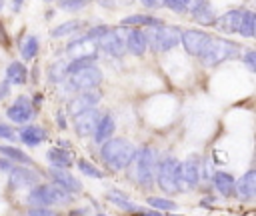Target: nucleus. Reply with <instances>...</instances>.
Listing matches in <instances>:
<instances>
[{"label":"nucleus","mask_w":256,"mask_h":216,"mask_svg":"<svg viewBox=\"0 0 256 216\" xmlns=\"http://www.w3.org/2000/svg\"><path fill=\"white\" fill-rule=\"evenodd\" d=\"M146 204L160 210V212H170V210H176V202L168 200V198H160V196H148L146 198Z\"/></svg>","instance_id":"obj_33"},{"label":"nucleus","mask_w":256,"mask_h":216,"mask_svg":"<svg viewBox=\"0 0 256 216\" xmlns=\"http://www.w3.org/2000/svg\"><path fill=\"white\" fill-rule=\"evenodd\" d=\"M234 194L242 202H250L256 196V170H248L234 182Z\"/></svg>","instance_id":"obj_15"},{"label":"nucleus","mask_w":256,"mask_h":216,"mask_svg":"<svg viewBox=\"0 0 256 216\" xmlns=\"http://www.w3.org/2000/svg\"><path fill=\"white\" fill-rule=\"evenodd\" d=\"M98 48H102L106 54L110 56H122L126 52V44H124V38L118 30H110L106 28L100 36H98Z\"/></svg>","instance_id":"obj_9"},{"label":"nucleus","mask_w":256,"mask_h":216,"mask_svg":"<svg viewBox=\"0 0 256 216\" xmlns=\"http://www.w3.org/2000/svg\"><path fill=\"white\" fill-rule=\"evenodd\" d=\"M238 56H240V46L234 40L220 38V36H210L198 58L204 66H218L222 62L238 58Z\"/></svg>","instance_id":"obj_2"},{"label":"nucleus","mask_w":256,"mask_h":216,"mask_svg":"<svg viewBox=\"0 0 256 216\" xmlns=\"http://www.w3.org/2000/svg\"><path fill=\"white\" fill-rule=\"evenodd\" d=\"M100 98H102V94H100L98 90H94V88H90V90H80V94L70 100V104H68V114L74 116V114H78V112H82V110H86V108H92V106L98 104Z\"/></svg>","instance_id":"obj_12"},{"label":"nucleus","mask_w":256,"mask_h":216,"mask_svg":"<svg viewBox=\"0 0 256 216\" xmlns=\"http://www.w3.org/2000/svg\"><path fill=\"white\" fill-rule=\"evenodd\" d=\"M68 84L72 90H90V88H96L100 82H102V70L96 66V64H88V66H82L74 72L68 74Z\"/></svg>","instance_id":"obj_6"},{"label":"nucleus","mask_w":256,"mask_h":216,"mask_svg":"<svg viewBox=\"0 0 256 216\" xmlns=\"http://www.w3.org/2000/svg\"><path fill=\"white\" fill-rule=\"evenodd\" d=\"M254 26H256V16L252 10H244L240 24H238V34L244 38H252L254 36Z\"/></svg>","instance_id":"obj_27"},{"label":"nucleus","mask_w":256,"mask_h":216,"mask_svg":"<svg viewBox=\"0 0 256 216\" xmlns=\"http://www.w3.org/2000/svg\"><path fill=\"white\" fill-rule=\"evenodd\" d=\"M136 154V146L124 138H106L102 142V148H100V156L102 160L112 168V170H124L130 160L134 158Z\"/></svg>","instance_id":"obj_1"},{"label":"nucleus","mask_w":256,"mask_h":216,"mask_svg":"<svg viewBox=\"0 0 256 216\" xmlns=\"http://www.w3.org/2000/svg\"><path fill=\"white\" fill-rule=\"evenodd\" d=\"M6 116H8L12 122H16V124H24V122H28V120L34 116V106H32V102H30L26 96H20V98H16V102L6 110Z\"/></svg>","instance_id":"obj_13"},{"label":"nucleus","mask_w":256,"mask_h":216,"mask_svg":"<svg viewBox=\"0 0 256 216\" xmlns=\"http://www.w3.org/2000/svg\"><path fill=\"white\" fill-rule=\"evenodd\" d=\"M100 118V112L96 110V106L86 108L78 114H74V130L78 136H90L96 128V122Z\"/></svg>","instance_id":"obj_11"},{"label":"nucleus","mask_w":256,"mask_h":216,"mask_svg":"<svg viewBox=\"0 0 256 216\" xmlns=\"http://www.w3.org/2000/svg\"><path fill=\"white\" fill-rule=\"evenodd\" d=\"M28 202L32 206H54L58 202H72V192L64 190L62 186H48V184H34L28 194Z\"/></svg>","instance_id":"obj_5"},{"label":"nucleus","mask_w":256,"mask_h":216,"mask_svg":"<svg viewBox=\"0 0 256 216\" xmlns=\"http://www.w3.org/2000/svg\"><path fill=\"white\" fill-rule=\"evenodd\" d=\"M76 166H78L80 174H86V176H90V178H104L102 170H98L94 164H90V162H88V160H84V158H80V160L76 162Z\"/></svg>","instance_id":"obj_34"},{"label":"nucleus","mask_w":256,"mask_h":216,"mask_svg":"<svg viewBox=\"0 0 256 216\" xmlns=\"http://www.w3.org/2000/svg\"><path fill=\"white\" fill-rule=\"evenodd\" d=\"M66 64H68V62L58 60V62H54V64L50 66V80H52V82H60V80H64V78L68 76Z\"/></svg>","instance_id":"obj_35"},{"label":"nucleus","mask_w":256,"mask_h":216,"mask_svg":"<svg viewBox=\"0 0 256 216\" xmlns=\"http://www.w3.org/2000/svg\"><path fill=\"white\" fill-rule=\"evenodd\" d=\"M46 158L50 160V164L54 168H68L72 164V158H70V152H64L62 148H50L46 152Z\"/></svg>","instance_id":"obj_26"},{"label":"nucleus","mask_w":256,"mask_h":216,"mask_svg":"<svg viewBox=\"0 0 256 216\" xmlns=\"http://www.w3.org/2000/svg\"><path fill=\"white\" fill-rule=\"evenodd\" d=\"M0 154H4L10 162H18V164H30V156L20 150V148H14V146H0Z\"/></svg>","instance_id":"obj_30"},{"label":"nucleus","mask_w":256,"mask_h":216,"mask_svg":"<svg viewBox=\"0 0 256 216\" xmlns=\"http://www.w3.org/2000/svg\"><path fill=\"white\" fill-rule=\"evenodd\" d=\"M156 164H158V154L154 148L144 146L140 150H136L134 158L130 160V164L126 166L132 174V178L140 184V186H152L154 176H156Z\"/></svg>","instance_id":"obj_3"},{"label":"nucleus","mask_w":256,"mask_h":216,"mask_svg":"<svg viewBox=\"0 0 256 216\" xmlns=\"http://www.w3.org/2000/svg\"><path fill=\"white\" fill-rule=\"evenodd\" d=\"M198 2H200V0H164L162 4L168 6L170 10L178 12V14H186V12H190Z\"/></svg>","instance_id":"obj_32"},{"label":"nucleus","mask_w":256,"mask_h":216,"mask_svg":"<svg viewBox=\"0 0 256 216\" xmlns=\"http://www.w3.org/2000/svg\"><path fill=\"white\" fill-rule=\"evenodd\" d=\"M200 180V160L198 156H188V160L180 162V188L196 186Z\"/></svg>","instance_id":"obj_14"},{"label":"nucleus","mask_w":256,"mask_h":216,"mask_svg":"<svg viewBox=\"0 0 256 216\" xmlns=\"http://www.w3.org/2000/svg\"><path fill=\"white\" fill-rule=\"evenodd\" d=\"M0 8H2V0H0Z\"/></svg>","instance_id":"obj_45"},{"label":"nucleus","mask_w":256,"mask_h":216,"mask_svg":"<svg viewBox=\"0 0 256 216\" xmlns=\"http://www.w3.org/2000/svg\"><path fill=\"white\" fill-rule=\"evenodd\" d=\"M244 64L248 66V70H256V52L254 50H248L246 54H244Z\"/></svg>","instance_id":"obj_38"},{"label":"nucleus","mask_w":256,"mask_h":216,"mask_svg":"<svg viewBox=\"0 0 256 216\" xmlns=\"http://www.w3.org/2000/svg\"><path fill=\"white\" fill-rule=\"evenodd\" d=\"M98 38H94L92 34H82V36H78L76 40H72L70 44H68V48H66V54L68 56H72V58H96V54H98V42H96Z\"/></svg>","instance_id":"obj_8"},{"label":"nucleus","mask_w":256,"mask_h":216,"mask_svg":"<svg viewBox=\"0 0 256 216\" xmlns=\"http://www.w3.org/2000/svg\"><path fill=\"white\" fill-rule=\"evenodd\" d=\"M208 38H210V34H206L202 30H192V28L190 30H180V42H182L184 50L190 56H200Z\"/></svg>","instance_id":"obj_10"},{"label":"nucleus","mask_w":256,"mask_h":216,"mask_svg":"<svg viewBox=\"0 0 256 216\" xmlns=\"http://www.w3.org/2000/svg\"><path fill=\"white\" fill-rule=\"evenodd\" d=\"M84 28V22L82 20H66L62 24H58L54 30H52V38H62V36H68V34H74L78 30Z\"/></svg>","instance_id":"obj_29"},{"label":"nucleus","mask_w":256,"mask_h":216,"mask_svg":"<svg viewBox=\"0 0 256 216\" xmlns=\"http://www.w3.org/2000/svg\"><path fill=\"white\" fill-rule=\"evenodd\" d=\"M120 24L122 26H150V28H154V26H160L162 20L156 16H148V14H132V16L122 18Z\"/></svg>","instance_id":"obj_24"},{"label":"nucleus","mask_w":256,"mask_h":216,"mask_svg":"<svg viewBox=\"0 0 256 216\" xmlns=\"http://www.w3.org/2000/svg\"><path fill=\"white\" fill-rule=\"evenodd\" d=\"M150 42H152L156 52H168V50H172L174 46L180 44V28L164 26V24L154 26V34H152Z\"/></svg>","instance_id":"obj_7"},{"label":"nucleus","mask_w":256,"mask_h":216,"mask_svg":"<svg viewBox=\"0 0 256 216\" xmlns=\"http://www.w3.org/2000/svg\"><path fill=\"white\" fill-rule=\"evenodd\" d=\"M92 0H58V6L64 8V10H70V12H76L80 8H84L86 4H90Z\"/></svg>","instance_id":"obj_36"},{"label":"nucleus","mask_w":256,"mask_h":216,"mask_svg":"<svg viewBox=\"0 0 256 216\" xmlns=\"http://www.w3.org/2000/svg\"><path fill=\"white\" fill-rule=\"evenodd\" d=\"M0 138L14 140V130H12V126H8V124H0Z\"/></svg>","instance_id":"obj_39"},{"label":"nucleus","mask_w":256,"mask_h":216,"mask_svg":"<svg viewBox=\"0 0 256 216\" xmlns=\"http://www.w3.org/2000/svg\"><path fill=\"white\" fill-rule=\"evenodd\" d=\"M242 12H244V10H228L226 14H222L220 18L214 20L216 28H218L220 32H238V24H240Z\"/></svg>","instance_id":"obj_20"},{"label":"nucleus","mask_w":256,"mask_h":216,"mask_svg":"<svg viewBox=\"0 0 256 216\" xmlns=\"http://www.w3.org/2000/svg\"><path fill=\"white\" fill-rule=\"evenodd\" d=\"M124 44H126V50L134 56H142L146 52V46H148V38L142 30H130L124 38Z\"/></svg>","instance_id":"obj_18"},{"label":"nucleus","mask_w":256,"mask_h":216,"mask_svg":"<svg viewBox=\"0 0 256 216\" xmlns=\"http://www.w3.org/2000/svg\"><path fill=\"white\" fill-rule=\"evenodd\" d=\"M6 94H10V84L6 80H2L0 82V98H4Z\"/></svg>","instance_id":"obj_41"},{"label":"nucleus","mask_w":256,"mask_h":216,"mask_svg":"<svg viewBox=\"0 0 256 216\" xmlns=\"http://www.w3.org/2000/svg\"><path fill=\"white\" fill-rule=\"evenodd\" d=\"M146 8H158V6H162V2L164 0H140Z\"/></svg>","instance_id":"obj_40"},{"label":"nucleus","mask_w":256,"mask_h":216,"mask_svg":"<svg viewBox=\"0 0 256 216\" xmlns=\"http://www.w3.org/2000/svg\"><path fill=\"white\" fill-rule=\"evenodd\" d=\"M114 118L110 116V114H100V118H98V122H96V128H94V140L98 142V144H102L106 138H110L112 134H114Z\"/></svg>","instance_id":"obj_22"},{"label":"nucleus","mask_w":256,"mask_h":216,"mask_svg":"<svg viewBox=\"0 0 256 216\" xmlns=\"http://www.w3.org/2000/svg\"><path fill=\"white\" fill-rule=\"evenodd\" d=\"M26 80H28V70H26V66H24L22 62H18V60L10 62L8 68H6V82L20 86V84H26Z\"/></svg>","instance_id":"obj_23"},{"label":"nucleus","mask_w":256,"mask_h":216,"mask_svg":"<svg viewBox=\"0 0 256 216\" xmlns=\"http://www.w3.org/2000/svg\"><path fill=\"white\" fill-rule=\"evenodd\" d=\"M190 12H192L194 22H198V24H202V26H212L214 20H216V12H214L212 4L206 2V0H200Z\"/></svg>","instance_id":"obj_19"},{"label":"nucleus","mask_w":256,"mask_h":216,"mask_svg":"<svg viewBox=\"0 0 256 216\" xmlns=\"http://www.w3.org/2000/svg\"><path fill=\"white\" fill-rule=\"evenodd\" d=\"M70 214H86V210H72Z\"/></svg>","instance_id":"obj_44"},{"label":"nucleus","mask_w":256,"mask_h":216,"mask_svg":"<svg viewBox=\"0 0 256 216\" xmlns=\"http://www.w3.org/2000/svg\"><path fill=\"white\" fill-rule=\"evenodd\" d=\"M46 138H48V134H46V130H44L42 126L30 124V126H24V128L20 130V140H22L26 146H38V144H42Z\"/></svg>","instance_id":"obj_21"},{"label":"nucleus","mask_w":256,"mask_h":216,"mask_svg":"<svg viewBox=\"0 0 256 216\" xmlns=\"http://www.w3.org/2000/svg\"><path fill=\"white\" fill-rule=\"evenodd\" d=\"M214 186H216V190L222 194V196H232L234 194V176L232 174H228V172H216L214 174Z\"/></svg>","instance_id":"obj_25"},{"label":"nucleus","mask_w":256,"mask_h":216,"mask_svg":"<svg viewBox=\"0 0 256 216\" xmlns=\"http://www.w3.org/2000/svg\"><path fill=\"white\" fill-rule=\"evenodd\" d=\"M8 172H10V184H12L14 188H26V186H34V184L40 182L38 174H36L34 170L26 168V164H22V166H12Z\"/></svg>","instance_id":"obj_16"},{"label":"nucleus","mask_w":256,"mask_h":216,"mask_svg":"<svg viewBox=\"0 0 256 216\" xmlns=\"http://www.w3.org/2000/svg\"><path fill=\"white\" fill-rule=\"evenodd\" d=\"M22 2H24V0H12V6H14V10H18V8L22 6Z\"/></svg>","instance_id":"obj_43"},{"label":"nucleus","mask_w":256,"mask_h":216,"mask_svg":"<svg viewBox=\"0 0 256 216\" xmlns=\"http://www.w3.org/2000/svg\"><path fill=\"white\" fill-rule=\"evenodd\" d=\"M10 168H12V164H10V160H8V158L0 160V170H10Z\"/></svg>","instance_id":"obj_42"},{"label":"nucleus","mask_w":256,"mask_h":216,"mask_svg":"<svg viewBox=\"0 0 256 216\" xmlns=\"http://www.w3.org/2000/svg\"><path fill=\"white\" fill-rule=\"evenodd\" d=\"M156 184L166 194L180 192V162L176 158H164L156 164Z\"/></svg>","instance_id":"obj_4"},{"label":"nucleus","mask_w":256,"mask_h":216,"mask_svg":"<svg viewBox=\"0 0 256 216\" xmlns=\"http://www.w3.org/2000/svg\"><path fill=\"white\" fill-rule=\"evenodd\" d=\"M20 54H22L24 60L36 58V54H38V38L32 36V34H28V36L22 40V44H20Z\"/></svg>","instance_id":"obj_31"},{"label":"nucleus","mask_w":256,"mask_h":216,"mask_svg":"<svg viewBox=\"0 0 256 216\" xmlns=\"http://www.w3.org/2000/svg\"><path fill=\"white\" fill-rule=\"evenodd\" d=\"M28 214H32V216H52L54 210L48 208V206H36V208H30Z\"/></svg>","instance_id":"obj_37"},{"label":"nucleus","mask_w":256,"mask_h":216,"mask_svg":"<svg viewBox=\"0 0 256 216\" xmlns=\"http://www.w3.org/2000/svg\"><path fill=\"white\" fill-rule=\"evenodd\" d=\"M48 174H50V178L54 180V184L62 186L64 190H68V192H72V194H76V192L82 190L80 180L74 178V176H72L68 170H64V168H54V170H50Z\"/></svg>","instance_id":"obj_17"},{"label":"nucleus","mask_w":256,"mask_h":216,"mask_svg":"<svg viewBox=\"0 0 256 216\" xmlns=\"http://www.w3.org/2000/svg\"><path fill=\"white\" fill-rule=\"evenodd\" d=\"M108 200L114 204V206H118L120 210H124V212H138V204H134L132 200H128L120 190H112V192H108Z\"/></svg>","instance_id":"obj_28"}]
</instances>
